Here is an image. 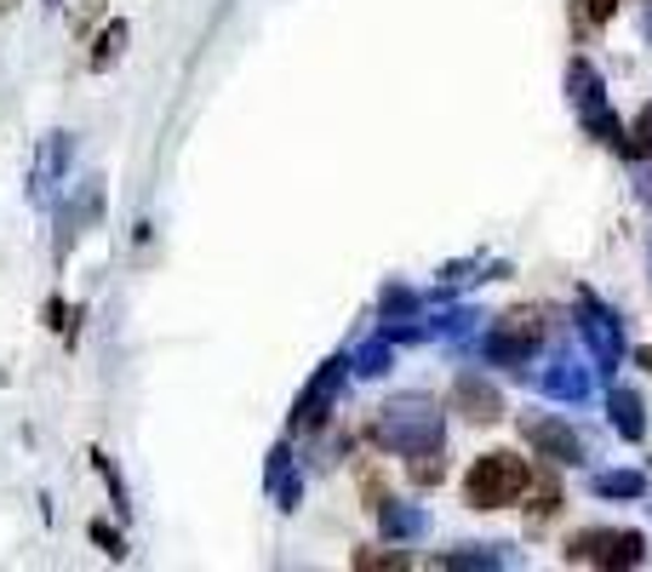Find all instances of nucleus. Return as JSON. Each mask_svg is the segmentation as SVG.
<instances>
[{
  "label": "nucleus",
  "mask_w": 652,
  "mask_h": 572,
  "mask_svg": "<svg viewBox=\"0 0 652 572\" xmlns=\"http://www.w3.org/2000/svg\"><path fill=\"white\" fill-rule=\"evenodd\" d=\"M526 487H533V464H526L521 453H510V446H498V453H481L469 464L464 504L469 510H504V504L521 499Z\"/></svg>",
  "instance_id": "obj_1"
},
{
  "label": "nucleus",
  "mask_w": 652,
  "mask_h": 572,
  "mask_svg": "<svg viewBox=\"0 0 652 572\" xmlns=\"http://www.w3.org/2000/svg\"><path fill=\"white\" fill-rule=\"evenodd\" d=\"M356 567L361 572H384V567H407V556H400V550H361Z\"/></svg>",
  "instance_id": "obj_13"
},
{
  "label": "nucleus",
  "mask_w": 652,
  "mask_h": 572,
  "mask_svg": "<svg viewBox=\"0 0 652 572\" xmlns=\"http://www.w3.org/2000/svg\"><path fill=\"white\" fill-rule=\"evenodd\" d=\"M333 378H338V366H326L321 378H315V389L304 395V401H298V430H315L321 418H326L321 407H326V395H333Z\"/></svg>",
  "instance_id": "obj_8"
},
{
  "label": "nucleus",
  "mask_w": 652,
  "mask_h": 572,
  "mask_svg": "<svg viewBox=\"0 0 652 572\" xmlns=\"http://www.w3.org/2000/svg\"><path fill=\"white\" fill-rule=\"evenodd\" d=\"M538 343H544V315H538V310H510V315L492 327L487 355H492V361H526Z\"/></svg>",
  "instance_id": "obj_4"
},
{
  "label": "nucleus",
  "mask_w": 652,
  "mask_h": 572,
  "mask_svg": "<svg viewBox=\"0 0 652 572\" xmlns=\"http://www.w3.org/2000/svg\"><path fill=\"white\" fill-rule=\"evenodd\" d=\"M92 538L104 544V556H127V544H120V538H115V533L104 527V521H97V527H92Z\"/></svg>",
  "instance_id": "obj_16"
},
{
  "label": "nucleus",
  "mask_w": 652,
  "mask_h": 572,
  "mask_svg": "<svg viewBox=\"0 0 652 572\" xmlns=\"http://www.w3.org/2000/svg\"><path fill=\"white\" fill-rule=\"evenodd\" d=\"M407 476H412V487H435L446 476V441L412 446V453H407Z\"/></svg>",
  "instance_id": "obj_7"
},
{
  "label": "nucleus",
  "mask_w": 652,
  "mask_h": 572,
  "mask_svg": "<svg viewBox=\"0 0 652 572\" xmlns=\"http://www.w3.org/2000/svg\"><path fill=\"white\" fill-rule=\"evenodd\" d=\"M613 424H618V435H630V441H641V435H647L641 401H636L630 389H613Z\"/></svg>",
  "instance_id": "obj_9"
},
{
  "label": "nucleus",
  "mask_w": 652,
  "mask_h": 572,
  "mask_svg": "<svg viewBox=\"0 0 652 572\" xmlns=\"http://www.w3.org/2000/svg\"><path fill=\"white\" fill-rule=\"evenodd\" d=\"M379 435H384V446H395V453H412V446L441 441V418L430 412V401H400V407H384Z\"/></svg>",
  "instance_id": "obj_3"
},
{
  "label": "nucleus",
  "mask_w": 652,
  "mask_h": 572,
  "mask_svg": "<svg viewBox=\"0 0 652 572\" xmlns=\"http://www.w3.org/2000/svg\"><path fill=\"white\" fill-rule=\"evenodd\" d=\"M641 550H647L641 533H579V538H567L572 567H636Z\"/></svg>",
  "instance_id": "obj_2"
},
{
  "label": "nucleus",
  "mask_w": 652,
  "mask_h": 572,
  "mask_svg": "<svg viewBox=\"0 0 652 572\" xmlns=\"http://www.w3.org/2000/svg\"><path fill=\"white\" fill-rule=\"evenodd\" d=\"M618 149H624V155H630V161H647V155H652V104H647V109L636 115V127L618 138Z\"/></svg>",
  "instance_id": "obj_10"
},
{
  "label": "nucleus",
  "mask_w": 652,
  "mask_h": 572,
  "mask_svg": "<svg viewBox=\"0 0 652 572\" xmlns=\"http://www.w3.org/2000/svg\"><path fill=\"white\" fill-rule=\"evenodd\" d=\"M115 52H127V23H109L104 40H97V52H92V69H109Z\"/></svg>",
  "instance_id": "obj_12"
},
{
  "label": "nucleus",
  "mask_w": 652,
  "mask_h": 572,
  "mask_svg": "<svg viewBox=\"0 0 652 572\" xmlns=\"http://www.w3.org/2000/svg\"><path fill=\"white\" fill-rule=\"evenodd\" d=\"M601 492H641V476H601Z\"/></svg>",
  "instance_id": "obj_15"
},
{
  "label": "nucleus",
  "mask_w": 652,
  "mask_h": 572,
  "mask_svg": "<svg viewBox=\"0 0 652 572\" xmlns=\"http://www.w3.org/2000/svg\"><path fill=\"white\" fill-rule=\"evenodd\" d=\"M618 12V0H579V7H572V17H584V23H607Z\"/></svg>",
  "instance_id": "obj_14"
},
{
  "label": "nucleus",
  "mask_w": 652,
  "mask_h": 572,
  "mask_svg": "<svg viewBox=\"0 0 652 572\" xmlns=\"http://www.w3.org/2000/svg\"><path fill=\"white\" fill-rule=\"evenodd\" d=\"M521 430H526V441H533V453L549 458V464H584V458H590L584 435L567 430V424H556V418H521Z\"/></svg>",
  "instance_id": "obj_5"
},
{
  "label": "nucleus",
  "mask_w": 652,
  "mask_h": 572,
  "mask_svg": "<svg viewBox=\"0 0 652 572\" xmlns=\"http://www.w3.org/2000/svg\"><path fill=\"white\" fill-rule=\"evenodd\" d=\"M538 504H526V521H549V515H556L561 510V487H556V476H544V469H538Z\"/></svg>",
  "instance_id": "obj_11"
},
{
  "label": "nucleus",
  "mask_w": 652,
  "mask_h": 572,
  "mask_svg": "<svg viewBox=\"0 0 652 572\" xmlns=\"http://www.w3.org/2000/svg\"><path fill=\"white\" fill-rule=\"evenodd\" d=\"M453 412L469 418V424H498V418H504V395H498L487 378H458V389H453Z\"/></svg>",
  "instance_id": "obj_6"
}]
</instances>
